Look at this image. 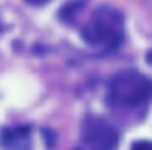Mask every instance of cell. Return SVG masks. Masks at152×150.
Masks as SVG:
<instances>
[{"instance_id":"obj_1","label":"cell","mask_w":152,"mask_h":150,"mask_svg":"<svg viewBox=\"0 0 152 150\" xmlns=\"http://www.w3.org/2000/svg\"><path fill=\"white\" fill-rule=\"evenodd\" d=\"M81 36L87 44L103 50L113 51L124 42V16L118 9L112 5H99L92 14L87 25L81 28Z\"/></svg>"},{"instance_id":"obj_2","label":"cell","mask_w":152,"mask_h":150,"mask_svg":"<svg viewBox=\"0 0 152 150\" xmlns=\"http://www.w3.org/2000/svg\"><path fill=\"white\" fill-rule=\"evenodd\" d=\"M108 97L118 108H143L152 101V79L136 71H122L112 78Z\"/></svg>"},{"instance_id":"obj_3","label":"cell","mask_w":152,"mask_h":150,"mask_svg":"<svg viewBox=\"0 0 152 150\" xmlns=\"http://www.w3.org/2000/svg\"><path fill=\"white\" fill-rule=\"evenodd\" d=\"M83 141L87 150H115L118 145V133L106 120L90 117L83 125Z\"/></svg>"},{"instance_id":"obj_4","label":"cell","mask_w":152,"mask_h":150,"mask_svg":"<svg viewBox=\"0 0 152 150\" xmlns=\"http://www.w3.org/2000/svg\"><path fill=\"white\" fill-rule=\"evenodd\" d=\"M2 147L5 150H30V131L23 125L7 127L2 131Z\"/></svg>"},{"instance_id":"obj_5","label":"cell","mask_w":152,"mask_h":150,"mask_svg":"<svg viewBox=\"0 0 152 150\" xmlns=\"http://www.w3.org/2000/svg\"><path fill=\"white\" fill-rule=\"evenodd\" d=\"M131 150H152V141H136Z\"/></svg>"},{"instance_id":"obj_6","label":"cell","mask_w":152,"mask_h":150,"mask_svg":"<svg viewBox=\"0 0 152 150\" xmlns=\"http://www.w3.org/2000/svg\"><path fill=\"white\" fill-rule=\"evenodd\" d=\"M28 4H32V5H42V4H48L50 0H27Z\"/></svg>"}]
</instances>
